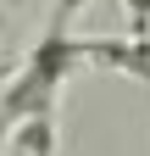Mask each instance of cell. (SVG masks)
I'll return each mask as SVG.
<instances>
[{"mask_svg": "<svg viewBox=\"0 0 150 156\" xmlns=\"http://www.w3.org/2000/svg\"><path fill=\"white\" fill-rule=\"evenodd\" d=\"M56 112H33V117H17L6 128V156H56Z\"/></svg>", "mask_w": 150, "mask_h": 156, "instance_id": "obj_3", "label": "cell"}, {"mask_svg": "<svg viewBox=\"0 0 150 156\" xmlns=\"http://www.w3.org/2000/svg\"><path fill=\"white\" fill-rule=\"evenodd\" d=\"M84 67H89L84 39H72L61 23H50L45 39L33 45V56L22 62V73H17L6 84V95H0V128H11L17 117H33V112H56V95H61Z\"/></svg>", "mask_w": 150, "mask_h": 156, "instance_id": "obj_1", "label": "cell"}, {"mask_svg": "<svg viewBox=\"0 0 150 156\" xmlns=\"http://www.w3.org/2000/svg\"><path fill=\"white\" fill-rule=\"evenodd\" d=\"M128 17H134V34H150V0H122Z\"/></svg>", "mask_w": 150, "mask_h": 156, "instance_id": "obj_4", "label": "cell"}, {"mask_svg": "<svg viewBox=\"0 0 150 156\" xmlns=\"http://www.w3.org/2000/svg\"><path fill=\"white\" fill-rule=\"evenodd\" d=\"M84 50H89V67L128 73V78H139V84H150V34L128 28L122 39H84Z\"/></svg>", "mask_w": 150, "mask_h": 156, "instance_id": "obj_2", "label": "cell"}, {"mask_svg": "<svg viewBox=\"0 0 150 156\" xmlns=\"http://www.w3.org/2000/svg\"><path fill=\"white\" fill-rule=\"evenodd\" d=\"M78 6H84V0H56V17H50V23H61V28H67V17L78 11Z\"/></svg>", "mask_w": 150, "mask_h": 156, "instance_id": "obj_5", "label": "cell"}]
</instances>
